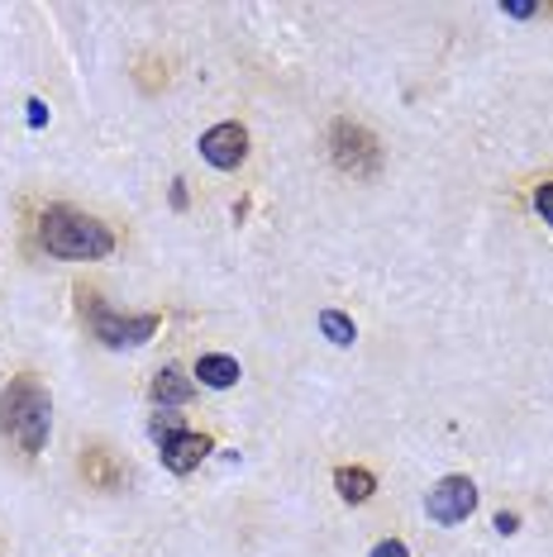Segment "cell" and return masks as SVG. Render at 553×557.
I'll return each instance as SVG.
<instances>
[{"label":"cell","instance_id":"13","mask_svg":"<svg viewBox=\"0 0 553 557\" xmlns=\"http://www.w3.org/2000/svg\"><path fill=\"white\" fill-rule=\"evenodd\" d=\"M148 434H153L158 443H168L172 434H182V414H172V410H158V414H153V424H148Z\"/></svg>","mask_w":553,"mask_h":557},{"label":"cell","instance_id":"15","mask_svg":"<svg viewBox=\"0 0 553 557\" xmlns=\"http://www.w3.org/2000/svg\"><path fill=\"white\" fill-rule=\"evenodd\" d=\"M501 10H506L511 20H530V15H539V5H534V0H506V5H501Z\"/></svg>","mask_w":553,"mask_h":557},{"label":"cell","instance_id":"5","mask_svg":"<svg viewBox=\"0 0 553 557\" xmlns=\"http://www.w3.org/2000/svg\"><path fill=\"white\" fill-rule=\"evenodd\" d=\"M425 510L439 524H463L472 510H477V486L468 476H444L430 486V496H425Z\"/></svg>","mask_w":553,"mask_h":557},{"label":"cell","instance_id":"17","mask_svg":"<svg viewBox=\"0 0 553 557\" xmlns=\"http://www.w3.org/2000/svg\"><path fill=\"white\" fill-rule=\"evenodd\" d=\"M496 529H501V534H515V529H520V515H506V510H501V515H496Z\"/></svg>","mask_w":553,"mask_h":557},{"label":"cell","instance_id":"1","mask_svg":"<svg viewBox=\"0 0 553 557\" xmlns=\"http://www.w3.org/2000/svg\"><path fill=\"white\" fill-rule=\"evenodd\" d=\"M48 429H53V396L34 372L10 376V386L0 391V434H5L24 458L44 453Z\"/></svg>","mask_w":553,"mask_h":557},{"label":"cell","instance_id":"16","mask_svg":"<svg viewBox=\"0 0 553 557\" xmlns=\"http://www.w3.org/2000/svg\"><path fill=\"white\" fill-rule=\"evenodd\" d=\"M368 557H410V553H406V543H401V539H382Z\"/></svg>","mask_w":553,"mask_h":557},{"label":"cell","instance_id":"4","mask_svg":"<svg viewBox=\"0 0 553 557\" xmlns=\"http://www.w3.org/2000/svg\"><path fill=\"white\" fill-rule=\"evenodd\" d=\"M158 314H120V310H106V306H91V329L106 348H138L158 334Z\"/></svg>","mask_w":553,"mask_h":557},{"label":"cell","instance_id":"18","mask_svg":"<svg viewBox=\"0 0 553 557\" xmlns=\"http://www.w3.org/2000/svg\"><path fill=\"white\" fill-rule=\"evenodd\" d=\"M48 120V110H44V100H29V124H44Z\"/></svg>","mask_w":553,"mask_h":557},{"label":"cell","instance_id":"11","mask_svg":"<svg viewBox=\"0 0 553 557\" xmlns=\"http://www.w3.org/2000/svg\"><path fill=\"white\" fill-rule=\"evenodd\" d=\"M334 486H339V496H344L348 505H362V500H372L377 476L368 472V467H339V472H334Z\"/></svg>","mask_w":553,"mask_h":557},{"label":"cell","instance_id":"7","mask_svg":"<svg viewBox=\"0 0 553 557\" xmlns=\"http://www.w3.org/2000/svg\"><path fill=\"white\" fill-rule=\"evenodd\" d=\"M210 448H216V438L210 434H172L168 443H158V453H162V467L168 472H177V476H186V472H196L200 462L210 458Z\"/></svg>","mask_w":553,"mask_h":557},{"label":"cell","instance_id":"3","mask_svg":"<svg viewBox=\"0 0 553 557\" xmlns=\"http://www.w3.org/2000/svg\"><path fill=\"white\" fill-rule=\"evenodd\" d=\"M330 158H334V168L348 176H372L382 168V144H377L372 129H362V124L339 120L330 129Z\"/></svg>","mask_w":553,"mask_h":557},{"label":"cell","instance_id":"8","mask_svg":"<svg viewBox=\"0 0 553 557\" xmlns=\"http://www.w3.org/2000/svg\"><path fill=\"white\" fill-rule=\"evenodd\" d=\"M148 396H153L158 410H177V405H186L196 396V382L182 372V367H162L153 376V386H148Z\"/></svg>","mask_w":553,"mask_h":557},{"label":"cell","instance_id":"10","mask_svg":"<svg viewBox=\"0 0 553 557\" xmlns=\"http://www.w3.org/2000/svg\"><path fill=\"white\" fill-rule=\"evenodd\" d=\"M196 376H200V386H210V391H230L238 382V362L224 358V352H206V358L196 362Z\"/></svg>","mask_w":553,"mask_h":557},{"label":"cell","instance_id":"6","mask_svg":"<svg viewBox=\"0 0 553 557\" xmlns=\"http://www.w3.org/2000/svg\"><path fill=\"white\" fill-rule=\"evenodd\" d=\"M200 158L210 162V168H220V172H234L238 162L248 158V129L244 124H216V129H206L200 134Z\"/></svg>","mask_w":553,"mask_h":557},{"label":"cell","instance_id":"12","mask_svg":"<svg viewBox=\"0 0 553 557\" xmlns=\"http://www.w3.org/2000/svg\"><path fill=\"white\" fill-rule=\"evenodd\" d=\"M320 329H324V338H330V344H339V348H348V344L358 338L354 320H348V314H339V310H324V314H320Z\"/></svg>","mask_w":553,"mask_h":557},{"label":"cell","instance_id":"14","mask_svg":"<svg viewBox=\"0 0 553 557\" xmlns=\"http://www.w3.org/2000/svg\"><path fill=\"white\" fill-rule=\"evenodd\" d=\"M534 210L544 214V224H553V182L544 186H534Z\"/></svg>","mask_w":553,"mask_h":557},{"label":"cell","instance_id":"9","mask_svg":"<svg viewBox=\"0 0 553 557\" xmlns=\"http://www.w3.org/2000/svg\"><path fill=\"white\" fill-rule=\"evenodd\" d=\"M82 476L91 481L96 491H115V486H124V467L115 462V453H110V448H86Z\"/></svg>","mask_w":553,"mask_h":557},{"label":"cell","instance_id":"2","mask_svg":"<svg viewBox=\"0 0 553 557\" xmlns=\"http://www.w3.org/2000/svg\"><path fill=\"white\" fill-rule=\"evenodd\" d=\"M39 244L53 252V258L96 262V258H110V252H115V234H110V224H100L96 214H82L72 206H53V210H44V220H39Z\"/></svg>","mask_w":553,"mask_h":557}]
</instances>
